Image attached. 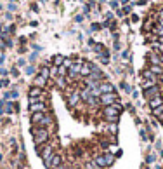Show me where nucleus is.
<instances>
[{
	"instance_id": "obj_10",
	"label": "nucleus",
	"mask_w": 163,
	"mask_h": 169,
	"mask_svg": "<svg viewBox=\"0 0 163 169\" xmlns=\"http://www.w3.org/2000/svg\"><path fill=\"white\" fill-rule=\"evenodd\" d=\"M99 92H101V94H108V92H113V86H111V84H108V82H102V84H101V87H99Z\"/></svg>"
},
{
	"instance_id": "obj_2",
	"label": "nucleus",
	"mask_w": 163,
	"mask_h": 169,
	"mask_svg": "<svg viewBox=\"0 0 163 169\" xmlns=\"http://www.w3.org/2000/svg\"><path fill=\"white\" fill-rule=\"evenodd\" d=\"M120 112H122L120 105L115 103V105H109V106L104 108V115H106V119H109V120H116L118 115H120Z\"/></svg>"
},
{
	"instance_id": "obj_3",
	"label": "nucleus",
	"mask_w": 163,
	"mask_h": 169,
	"mask_svg": "<svg viewBox=\"0 0 163 169\" xmlns=\"http://www.w3.org/2000/svg\"><path fill=\"white\" fill-rule=\"evenodd\" d=\"M52 155H54V147H52V143H43L42 148H40V157L43 159V162L49 160Z\"/></svg>"
},
{
	"instance_id": "obj_14",
	"label": "nucleus",
	"mask_w": 163,
	"mask_h": 169,
	"mask_svg": "<svg viewBox=\"0 0 163 169\" xmlns=\"http://www.w3.org/2000/svg\"><path fill=\"white\" fill-rule=\"evenodd\" d=\"M153 86H156V82L147 80V79H142V87H144V89H149V87H153Z\"/></svg>"
},
{
	"instance_id": "obj_8",
	"label": "nucleus",
	"mask_w": 163,
	"mask_h": 169,
	"mask_svg": "<svg viewBox=\"0 0 163 169\" xmlns=\"http://www.w3.org/2000/svg\"><path fill=\"white\" fill-rule=\"evenodd\" d=\"M160 94V87L158 86H153V87H149V89H144V96L147 98V100H151L154 96H158Z\"/></svg>"
},
{
	"instance_id": "obj_6",
	"label": "nucleus",
	"mask_w": 163,
	"mask_h": 169,
	"mask_svg": "<svg viewBox=\"0 0 163 169\" xmlns=\"http://www.w3.org/2000/svg\"><path fill=\"white\" fill-rule=\"evenodd\" d=\"M101 103L104 106H109V105H115L118 103V98H116L115 92H108V94H101Z\"/></svg>"
},
{
	"instance_id": "obj_17",
	"label": "nucleus",
	"mask_w": 163,
	"mask_h": 169,
	"mask_svg": "<svg viewBox=\"0 0 163 169\" xmlns=\"http://www.w3.org/2000/svg\"><path fill=\"white\" fill-rule=\"evenodd\" d=\"M57 75L64 77V75H66V68H64V66H57Z\"/></svg>"
},
{
	"instance_id": "obj_1",
	"label": "nucleus",
	"mask_w": 163,
	"mask_h": 169,
	"mask_svg": "<svg viewBox=\"0 0 163 169\" xmlns=\"http://www.w3.org/2000/svg\"><path fill=\"white\" fill-rule=\"evenodd\" d=\"M49 134H50V132H49L47 127H40V126H33V127H31V136H33V139H35L37 145L47 143Z\"/></svg>"
},
{
	"instance_id": "obj_15",
	"label": "nucleus",
	"mask_w": 163,
	"mask_h": 169,
	"mask_svg": "<svg viewBox=\"0 0 163 169\" xmlns=\"http://www.w3.org/2000/svg\"><path fill=\"white\" fill-rule=\"evenodd\" d=\"M153 113L156 115V117H161V115H163V105H161V106H158V108H154Z\"/></svg>"
},
{
	"instance_id": "obj_18",
	"label": "nucleus",
	"mask_w": 163,
	"mask_h": 169,
	"mask_svg": "<svg viewBox=\"0 0 163 169\" xmlns=\"http://www.w3.org/2000/svg\"><path fill=\"white\" fill-rule=\"evenodd\" d=\"M54 63H56V65L63 63V58H61V56H56V58H54Z\"/></svg>"
},
{
	"instance_id": "obj_11",
	"label": "nucleus",
	"mask_w": 163,
	"mask_h": 169,
	"mask_svg": "<svg viewBox=\"0 0 163 169\" xmlns=\"http://www.w3.org/2000/svg\"><path fill=\"white\" fill-rule=\"evenodd\" d=\"M45 117V113H42V112H37V113H31V122L35 124V126H38L40 122H42V119Z\"/></svg>"
},
{
	"instance_id": "obj_4",
	"label": "nucleus",
	"mask_w": 163,
	"mask_h": 169,
	"mask_svg": "<svg viewBox=\"0 0 163 169\" xmlns=\"http://www.w3.org/2000/svg\"><path fill=\"white\" fill-rule=\"evenodd\" d=\"M94 162H96V166H99V167H106V166H109V164L113 162V155H111V153H104V155H97Z\"/></svg>"
},
{
	"instance_id": "obj_13",
	"label": "nucleus",
	"mask_w": 163,
	"mask_h": 169,
	"mask_svg": "<svg viewBox=\"0 0 163 169\" xmlns=\"http://www.w3.org/2000/svg\"><path fill=\"white\" fill-rule=\"evenodd\" d=\"M33 82H35V86H37V87H43V86H45V79H43L42 75L35 77V80H33Z\"/></svg>"
},
{
	"instance_id": "obj_9",
	"label": "nucleus",
	"mask_w": 163,
	"mask_h": 169,
	"mask_svg": "<svg viewBox=\"0 0 163 169\" xmlns=\"http://www.w3.org/2000/svg\"><path fill=\"white\" fill-rule=\"evenodd\" d=\"M147 101H149V106L154 110V108H158V106L163 105V96L158 94V96H154V98H151V100H147Z\"/></svg>"
},
{
	"instance_id": "obj_16",
	"label": "nucleus",
	"mask_w": 163,
	"mask_h": 169,
	"mask_svg": "<svg viewBox=\"0 0 163 169\" xmlns=\"http://www.w3.org/2000/svg\"><path fill=\"white\" fill-rule=\"evenodd\" d=\"M40 75H42L43 79H47L49 75H50V70H49V68H42V73H40Z\"/></svg>"
},
{
	"instance_id": "obj_5",
	"label": "nucleus",
	"mask_w": 163,
	"mask_h": 169,
	"mask_svg": "<svg viewBox=\"0 0 163 169\" xmlns=\"http://www.w3.org/2000/svg\"><path fill=\"white\" fill-rule=\"evenodd\" d=\"M29 112H31V113H37V112L45 113V112H47L45 101H29Z\"/></svg>"
},
{
	"instance_id": "obj_19",
	"label": "nucleus",
	"mask_w": 163,
	"mask_h": 169,
	"mask_svg": "<svg viewBox=\"0 0 163 169\" xmlns=\"http://www.w3.org/2000/svg\"><path fill=\"white\" fill-rule=\"evenodd\" d=\"M158 119H160V122H161V124H163V115H161V117H158Z\"/></svg>"
},
{
	"instance_id": "obj_7",
	"label": "nucleus",
	"mask_w": 163,
	"mask_h": 169,
	"mask_svg": "<svg viewBox=\"0 0 163 169\" xmlns=\"http://www.w3.org/2000/svg\"><path fill=\"white\" fill-rule=\"evenodd\" d=\"M61 164H63V160H61V155H59V153H54L49 160H45V166L50 167V169H56L57 166H61Z\"/></svg>"
},
{
	"instance_id": "obj_12",
	"label": "nucleus",
	"mask_w": 163,
	"mask_h": 169,
	"mask_svg": "<svg viewBox=\"0 0 163 169\" xmlns=\"http://www.w3.org/2000/svg\"><path fill=\"white\" fill-rule=\"evenodd\" d=\"M80 98H82V96H80L78 92H73V94L69 96V100H68V103H69L71 106H75V105H77V103H78V100H80Z\"/></svg>"
}]
</instances>
